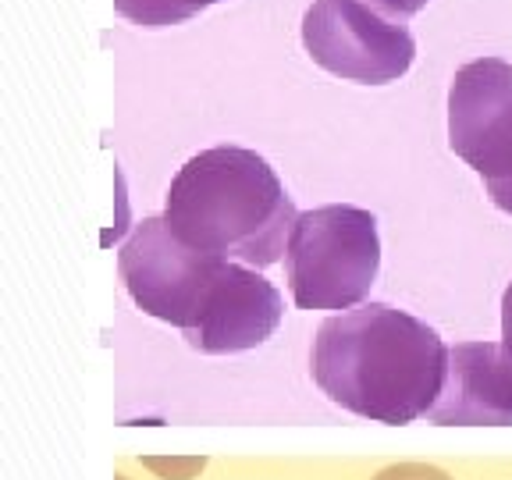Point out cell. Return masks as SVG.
Returning <instances> with one entry per match:
<instances>
[{
    "label": "cell",
    "instance_id": "obj_1",
    "mask_svg": "<svg viewBox=\"0 0 512 480\" xmlns=\"http://www.w3.org/2000/svg\"><path fill=\"white\" fill-rule=\"evenodd\" d=\"M310 374L335 406L374 424L431 416L445 392L448 345L392 303H363L317 328Z\"/></svg>",
    "mask_w": 512,
    "mask_h": 480
},
{
    "label": "cell",
    "instance_id": "obj_2",
    "mask_svg": "<svg viewBox=\"0 0 512 480\" xmlns=\"http://www.w3.org/2000/svg\"><path fill=\"white\" fill-rule=\"evenodd\" d=\"M296 217L274 168L246 146H214L189 157L164 203V221L178 242L256 271L288 253Z\"/></svg>",
    "mask_w": 512,
    "mask_h": 480
},
{
    "label": "cell",
    "instance_id": "obj_3",
    "mask_svg": "<svg viewBox=\"0 0 512 480\" xmlns=\"http://www.w3.org/2000/svg\"><path fill=\"white\" fill-rule=\"evenodd\" d=\"M381 271L377 217L349 203L303 210L292 224L285 281L299 310L363 306Z\"/></svg>",
    "mask_w": 512,
    "mask_h": 480
},
{
    "label": "cell",
    "instance_id": "obj_4",
    "mask_svg": "<svg viewBox=\"0 0 512 480\" xmlns=\"http://www.w3.org/2000/svg\"><path fill=\"white\" fill-rule=\"evenodd\" d=\"M228 267L232 260L178 242L164 214L143 217L118 249V274L132 303L182 335L200 324Z\"/></svg>",
    "mask_w": 512,
    "mask_h": 480
},
{
    "label": "cell",
    "instance_id": "obj_5",
    "mask_svg": "<svg viewBox=\"0 0 512 480\" xmlns=\"http://www.w3.org/2000/svg\"><path fill=\"white\" fill-rule=\"evenodd\" d=\"M303 47L317 68L360 86L402 79L416 57L409 25L370 0H313L303 15Z\"/></svg>",
    "mask_w": 512,
    "mask_h": 480
},
{
    "label": "cell",
    "instance_id": "obj_6",
    "mask_svg": "<svg viewBox=\"0 0 512 480\" xmlns=\"http://www.w3.org/2000/svg\"><path fill=\"white\" fill-rule=\"evenodd\" d=\"M448 146L484 182L488 200L512 217V64L477 57L448 86Z\"/></svg>",
    "mask_w": 512,
    "mask_h": 480
},
{
    "label": "cell",
    "instance_id": "obj_7",
    "mask_svg": "<svg viewBox=\"0 0 512 480\" xmlns=\"http://www.w3.org/2000/svg\"><path fill=\"white\" fill-rule=\"evenodd\" d=\"M281 317H285V303H281L278 288L256 267L232 260L200 324L185 331V342L207 356L246 352L264 345L281 328Z\"/></svg>",
    "mask_w": 512,
    "mask_h": 480
},
{
    "label": "cell",
    "instance_id": "obj_8",
    "mask_svg": "<svg viewBox=\"0 0 512 480\" xmlns=\"http://www.w3.org/2000/svg\"><path fill=\"white\" fill-rule=\"evenodd\" d=\"M431 424L512 427V349L505 342H459L448 349V377Z\"/></svg>",
    "mask_w": 512,
    "mask_h": 480
},
{
    "label": "cell",
    "instance_id": "obj_9",
    "mask_svg": "<svg viewBox=\"0 0 512 480\" xmlns=\"http://www.w3.org/2000/svg\"><path fill=\"white\" fill-rule=\"evenodd\" d=\"M214 4L224 0H114V11L139 29H168V25L189 22Z\"/></svg>",
    "mask_w": 512,
    "mask_h": 480
},
{
    "label": "cell",
    "instance_id": "obj_10",
    "mask_svg": "<svg viewBox=\"0 0 512 480\" xmlns=\"http://www.w3.org/2000/svg\"><path fill=\"white\" fill-rule=\"evenodd\" d=\"M370 4H374V8H381L384 15L402 18V22H406V18L420 15V11H424L431 0H370Z\"/></svg>",
    "mask_w": 512,
    "mask_h": 480
},
{
    "label": "cell",
    "instance_id": "obj_11",
    "mask_svg": "<svg viewBox=\"0 0 512 480\" xmlns=\"http://www.w3.org/2000/svg\"><path fill=\"white\" fill-rule=\"evenodd\" d=\"M502 342L512 349V281H509V288H505V296H502Z\"/></svg>",
    "mask_w": 512,
    "mask_h": 480
}]
</instances>
